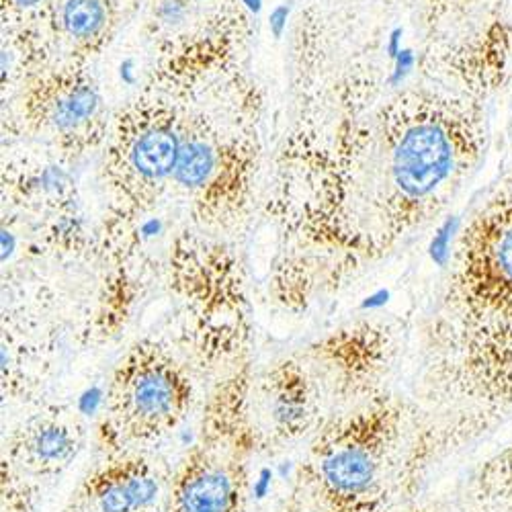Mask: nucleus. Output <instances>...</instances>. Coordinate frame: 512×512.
Segmentation results:
<instances>
[{
	"label": "nucleus",
	"mask_w": 512,
	"mask_h": 512,
	"mask_svg": "<svg viewBox=\"0 0 512 512\" xmlns=\"http://www.w3.org/2000/svg\"><path fill=\"white\" fill-rule=\"evenodd\" d=\"M406 406L390 394L332 416L310 439L283 512H386Z\"/></svg>",
	"instance_id": "1"
},
{
	"label": "nucleus",
	"mask_w": 512,
	"mask_h": 512,
	"mask_svg": "<svg viewBox=\"0 0 512 512\" xmlns=\"http://www.w3.org/2000/svg\"><path fill=\"white\" fill-rule=\"evenodd\" d=\"M248 367L228 373L205 400L199 437L170 478L164 512H244L250 459L261 453L250 420Z\"/></svg>",
	"instance_id": "2"
},
{
	"label": "nucleus",
	"mask_w": 512,
	"mask_h": 512,
	"mask_svg": "<svg viewBox=\"0 0 512 512\" xmlns=\"http://www.w3.org/2000/svg\"><path fill=\"white\" fill-rule=\"evenodd\" d=\"M197 400L187 367L152 343L136 345L115 367L97 431L101 453H152L177 433Z\"/></svg>",
	"instance_id": "3"
},
{
	"label": "nucleus",
	"mask_w": 512,
	"mask_h": 512,
	"mask_svg": "<svg viewBox=\"0 0 512 512\" xmlns=\"http://www.w3.org/2000/svg\"><path fill=\"white\" fill-rule=\"evenodd\" d=\"M87 439V424L72 404H37L5 437L0 512H35L76 463Z\"/></svg>",
	"instance_id": "4"
},
{
	"label": "nucleus",
	"mask_w": 512,
	"mask_h": 512,
	"mask_svg": "<svg viewBox=\"0 0 512 512\" xmlns=\"http://www.w3.org/2000/svg\"><path fill=\"white\" fill-rule=\"evenodd\" d=\"M332 418L316 379L300 359H283L252 375L250 420L261 453L312 439Z\"/></svg>",
	"instance_id": "5"
},
{
	"label": "nucleus",
	"mask_w": 512,
	"mask_h": 512,
	"mask_svg": "<svg viewBox=\"0 0 512 512\" xmlns=\"http://www.w3.org/2000/svg\"><path fill=\"white\" fill-rule=\"evenodd\" d=\"M170 478L152 453H103L60 512H164Z\"/></svg>",
	"instance_id": "6"
},
{
	"label": "nucleus",
	"mask_w": 512,
	"mask_h": 512,
	"mask_svg": "<svg viewBox=\"0 0 512 512\" xmlns=\"http://www.w3.org/2000/svg\"><path fill=\"white\" fill-rule=\"evenodd\" d=\"M371 330H353L334 336L302 359L316 379L332 416L361 406L383 394L386 345Z\"/></svg>",
	"instance_id": "7"
},
{
	"label": "nucleus",
	"mask_w": 512,
	"mask_h": 512,
	"mask_svg": "<svg viewBox=\"0 0 512 512\" xmlns=\"http://www.w3.org/2000/svg\"><path fill=\"white\" fill-rule=\"evenodd\" d=\"M451 170V146L437 125H418L400 140L394 179L412 197L431 193Z\"/></svg>",
	"instance_id": "8"
},
{
	"label": "nucleus",
	"mask_w": 512,
	"mask_h": 512,
	"mask_svg": "<svg viewBox=\"0 0 512 512\" xmlns=\"http://www.w3.org/2000/svg\"><path fill=\"white\" fill-rule=\"evenodd\" d=\"M181 146L173 132L154 130L148 132L134 148L132 160L142 175L160 179L173 173L179 162Z\"/></svg>",
	"instance_id": "9"
},
{
	"label": "nucleus",
	"mask_w": 512,
	"mask_h": 512,
	"mask_svg": "<svg viewBox=\"0 0 512 512\" xmlns=\"http://www.w3.org/2000/svg\"><path fill=\"white\" fill-rule=\"evenodd\" d=\"M213 168V154L207 146L199 142H191L181 148L175 175L183 185H201Z\"/></svg>",
	"instance_id": "10"
},
{
	"label": "nucleus",
	"mask_w": 512,
	"mask_h": 512,
	"mask_svg": "<svg viewBox=\"0 0 512 512\" xmlns=\"http://www.w3.org/2000/svg\"><path fill=\"white\" fill-rule=\"evenodd\" d=\"M103 7L97 0H68L64 9L66 29L76 37H91L103 27Z\"/></svg>",
	"instance_id": "11"
},
{
	"label": "nucleus",
	"mask_w": 512,
	"mask_h": 512,
	"mask_svg": "<svg viewBox=\"0 0 512 512\" xmlns=\"http://www.w3.org/2000/svg\"><path fill=\"white\" fill-rule=\"evenodd\" d=\"M99 97L93 89H78L68 99H64L56 111V123L60 127H72L89 119L97 109Z\"/></svg>",
	"instance_id": "12"
},
{
	"label": "nucleus",
	"mask_w": 512,
	"mask_h": 512,
	"mask_svg": "<svg viewBox=\"0 0 512 512\" xmlns=\"http://www.w3.org/2000/svg\"><path fill=\"white\" fill-rule=\"evenodd\" d=\"M457 226H459V222H457V218H451V220H447L441 228H439V232L435 234V238L431 240V246H429V254H431V259L437 263V265H447V261H449V250H451V240H453V236H455V230H457Z\"/></svg>",
	"instance_id": "13"
},
{
	"label": "nucleus",
	"mask_w": 512,
	"mask_h": 512,
	"mask_svg": "<svg viewBox=\"0 0 512 512\" xmlns=\"http://www.w3.org/2000/svg\"><path fill=\"white\" fill-rule=\"evenodd\" d=\"M498 267L506 281L512 283V230H508L498 246Z\"/></svg>",
	"instance_id": "14"
},
{
	"label": "nucleus",
	"mask_w": 512,
	"mask_h": 512,
	"mask_svg": "<svg viewBox=\"0 0 512 512\" xmlns=\"http://www.w3.org/2000/svg\"><path fill=\"white\" fill-rule=\"evenodd\" d=\"M412 66H414V56H412V52H410V50H402V52L398 54V58H396V72H394L392 82L396 84V82H400L402 78H406V74L412 70Z\"/></svg>",
	"instance_id": "15"
},
{
	"label": "nucleus",
	"mask_w": 512,
	"mask_h": 512,
	"mask_svg": "<svg viewBox=\"0 0 512 512\" xmlns=\"http://www.w3.org/2000/svg\"><path fill=\"white\" fill-rule=\"evenodd\" d=\"M287 17H289V7H285V5L273 11V15H271V29H273V33H275L277 37L283 33V27H285V23H287Z\"/></svg>",
	"instance_id": "16"
},
{
	"label": "nucleus",
	"mask_w": 512,
	"mask_h": 512,
	"mask_svg": "<svg viewBox=\"0 0 512 512\" xmlns=\"http://www.w3.org/2000/svg\"><path fill=\"white\" fill-rule=\"evenodd\" d=\"M400 35H402V29H394L392 35H390V44H388V52L392 58H398V54L402 52L400 50Z\"/></svg>",
	"instance_id": "17"
},
{
	"label": "nucleus",
	"mask_w": 512,
	"mask_h": 512,
	"mask_svg": "<svg viewBox=\"0 0 512 512\" xmlns=\"http://www.w3.org/2000/svg\"><path fill=\"white\" fill-rule=\"evenodd\" d=\"M134 64H132V60H125L123 64H121V78H123V82H127V84H134Z\"/></svg>",
	"instance_id": "18"
},
{
	"label": "nucleus",
	"mask_w": 512,
	"mask_h": 512,
	"mask_svg": "<svg viewBox=\"0 0 512 512\" xmlns=\"http://www.w3.org/2000/svg\"><path fill=\"white\" fill-rule=\"evenodd\" d=\"M166 11H168V15H164V17H166L168 21H173V19H177V17L181 15V5H179V3H166L162 13H166Z\"/></svg>",
	"instance_id": "19"
},
{
	"label": "nucleus",
	"mask_w": 512,
	"mask_h": 512,
	"mask_svg": "<svg viewBox=\"0 0 512 512\" xmlns=\"http://www.w3.org/2000/svg\"><path fill=\"white\" fill-rule=\"evenodd\" d=\"M13 248H15V240H13V236L5 230V232H3V259H7V256L13 252Z\"/></svg>",
	"instance_id": "20"
},
{
	"label": "nucleus",
	"mask_w": 512,
	"mask_h": 512,
	"mask_svg": "<svg viewBox=\"0 0 512 512\" xmlns=\"http://www.w3.org/2000/svg\"><path fill=\"white\" fill-rule=\"evenodd\" d=\"M158 232H160V222H156V220L144 224V228H142V234H144V236H154V234H158Z\"/></svg>",
	"instance_id": "21"
},
{
	"label": "nucleus",
	"mask_w": 512,
	"mask_h": 512,
	"mask_svg": "<svg viewBox=\"0 0 512 512\" xmlns=\"http://www.w3.org/2000/svg\"><path fill=\"white\" fill-rule=\"evenodd\" d=\"M244 5H246L252 13H259V11H261V5H263V0H244Z\"/></svg>",
	"instance_id": "22"
},
{
	"label": "nucleus",
	"mask_w": 512,
	"mask_h": 512,
	"mask_svg": "<svg viewBox=\"0 0 512 512\" xmlns=\"http://www.w3.org/2000/svg\"><path fill=\"white\" fill-rule=\"evenodd\" d=\"M15 3H19L21 7H33L39 3V0H15Z\"/></svg>",
	"instance_id": "23"
},
{
	"label": "nucleus",
	"mask_w": 512,
	"mask_h": 512,
	"mask_svg": "<svg viewBox=\"0 0 512 512\" xmlns=\"http://www.w3.org/2000/svg\"><path fill=\"white\" fill-rule=\"evenodd\" d=\"M390 512V510H386ZM404 512H435V510H424V508H416V510H404Z\"/></svg>",
	"instance_id": "24"
}]
</instances>
